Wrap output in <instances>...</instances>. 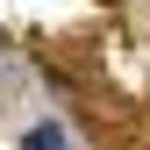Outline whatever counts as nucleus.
<instances>
[{
    "instance_id": "1",
    "label": "nucleus",
    "mask_w": 150,
    "mask_h": 150,
    "mask_svg": "<svg viewBox=\"0 0 150 150\" xmlns=\"http://www.w3.org/2000/svg\"><path fill=\"white\" fill-rule=\"evenodd\" d=\"M22 150H64V129H57V122H43V129H29V143H22Z\"/></svg>"
}]
</instances>
